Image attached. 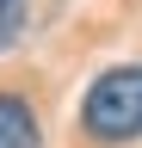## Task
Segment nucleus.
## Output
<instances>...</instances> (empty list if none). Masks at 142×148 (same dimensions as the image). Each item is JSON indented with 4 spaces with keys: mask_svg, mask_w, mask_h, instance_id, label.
<instances>
[{
    "mask_svg": "<svg viewBox=\"0 0 142 148\" xmlns=\"http://www.w3.org/2000/svg\"><path fill=\"white\" fill-rule=\"evenodd\" d=\"M80 130L105 148L142 142V62H117L105 68L80 99Z\"/></svg>",
    "mask_w": 142,
    "mask_h": 148,
    "instance_id": "f257e3e1",
    "label": "nucleus"
},
{
    "mask_svg": "<svg viewBox=\"0 0 142 148\" xmlns=\"http://www.w3.org/2000/svg\"><path fill=\"white\" fill-rule=\"evenodd\" d=\"M0 148H43L37 105L25 92H0Z\"/></svg>",
    "mask_w": 142,
    "mask_h": 148,
    "instance_id": "f03ea898",
    "label": "nucleus"
},
{
    "mask_svg": "<svg viewBox=\"0 0 142 148\" xmlns=\"http://www.w3.org/2000/svg\"><path fill=\"white\" fill-rule=\"evenodd\" d=\"M25 12H31V0H0V49H12V43H19Z\"/></svg>",
    "mask_w": 142,
    "mask_h": 148,
    "instance_id": "7ed1b4c3",
    "label": "nucleus"
}]
</instances>
